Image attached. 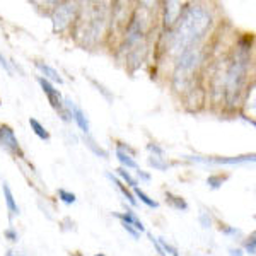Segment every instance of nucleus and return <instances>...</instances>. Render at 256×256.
<instances>
[{
    "mask_svg": "<svg viewBox=\"0 0 256 256\" xmlns=\"http://www.w3.org/2000/svg\"><path fill=\"white\" fill-rule=\"evenodd\" d=\"M64 108L67 111L68 118L74 120V122L77 123V126L80 128L84 134H89V120L86 116V113L82 111L79 106L76 104V102L72 101V99H64Z\"/></svg>",
    "mask_w": 256,
    "mask_h": 256,
    "instance_id": "7",
    "label": "nucleus"
},
{
    "mask_svg": "<svg viewBox=\"0 0 256 256\" xmlns=\"http://www.w3.org/2000/svg\"><path fill=\"white\" fill-rule=\"evenodd\" d=\"M77 256H80V254H77Z\"/></svg>",
    "mask_w": 256,
    "mask_h": 256,
    "instance_id": "37",
    "label": "nucleus"
},
{
    "mask_svg": "<svg viewBox=\"0 0 256 256\" xmlns=\"http://www.w3.org/2000/svg\"><path fill=\"white\" fill-rule=\"evenodd\" d=\"M96 256H104V254H96Z\"/></svg>",
    "mask_w": 256,
    "mask_h": 256,
    "instance_id": "36",
    "label": "nucleus"
},
{
    "mask_svg": "<svg viewBox=\"0 0 256 256\" xmlns=\"http://www.w3.org/2000/svg\"><path fill=\"white\" fill-rule=\"evenodd\" d=\"M135 190V195H137L138 198H140V202H142V204H146L147 207H150V208H158L159 207V204L156 200H152L150 196H147L146 193L142 192V190H138V188H134Z\"/></svg>",
    "mask_w": 256,
    "mask_h": 256,
    "instance_id": "19",
    "label": "nucleus"
},
{
    "mask_svg": "<svg viewBox=\"0 0 256 256\" xmlns=\"http://www.w3.org/2000/svg\"><path fill=\"white\" fill-rule=\"evenodd\" d=\"M158 242L160 244V248H162V251H164V253H166V254H171V256H180V254H178V250H176V248L169 244V242L166 241V239L158 238Z\"/></svg>",
    "mask_w": 256,
    "mask_h": 256,
    "instance_id": "22",
    "label": "nucleus"
},
{
    "mask_svg": "<svg viewBox=\"0 0 256 256\" xmlns=\"http://www.w3.org/2000/svg\"><path fill=\"white\" fill-rule=\"evenodd\" d=\"M0 65H2V67L6 68V70H7V72H9V74L12 72V70H10V65H9V62L6 60V56H4L2 53H0Z\"/></svg>",
    "mask_w": 256,
    "mask_h": 256,
    "instance_id": "32",
    "label": "nucleus"
},
{
    "mask_svg": "<svg viewBox=\"0 0 256 256\" xmlns=\"http://www.w3.org/2000/svg\"><path fill=\"white\" fill-rule=\"evenodd\" d=\"M58 196H60V200L64 202V204H67V205L76 204V200H77L74 193H70V192H67V190H64V188L58 190Z\"/></svg>",
    "mask_w": 256,
    "mask_h": 256,
    "instance_id": "20",
    "label": "nucleus"
},
{
    "mask_svg": "<svg viewBox=\"0 0 256 256\" xmlns=\"http://www.w3.org/2000/svg\"><path fill=\"white\" fill-rule=\"evenodd\" d=\"M148 238H150L152 244L156 246V250L159 251V254H160V256H168V254H166V253H164V251H162V248H160V244H159V242H158V238H154V236H152V234H148Z\"/></svg>",
    "mask_w": 256,
    "mask_h": 256,
    "instance_id": "30",
    "label": "nucleus"
},
{
    "mask_svg": "<svg viewBox=\"0 0 256 256\" xmlns=\"http://www.w3.org/2000/svg\"><path fill=\"white\" fill-rule=\"evenodd\" d=\"M30 125L32 128V132H34L36 135L41 138V140H50V134H48V130L44 128L41 123L38 122V120H34V118H30Z\"/></svg>",
    "mask_w": 256,
    "mask_h": 256,
    "instance_id": "16",
    "label": "nucleus"
},
{
    "mask_svg": "<svg viewBox=\"0 0 256 256\" xmlns=\"http://www.w3.org/2000/svg\"><path fill=\"white\" fill-rule=\"evenodd\" d=\"M4 196H6V204H7V208H9L10 216H19V207H18V204H16L12 190L7 183H4Z\"/></svg>",
    "mask_w": 256,
    "mask_h": 256,
    "instance_id": "13",
    "label": "nucleus"
},
{
    "mask_svg": "<svg viewBox=\"0 0 256 256\" xmlns=\"http://www.w3.org/2000/svg\"><path fill=\"white\" fill-rule=\"evenodd\" d=\"M122 226H123V229H125L128 234H132V238H134V239H138V236H140L138 230H135L130 224H125V222H122Z\"/></svg>",
    "mask_w": 256,
    "mask_h": 256,
    "instance_id": "29",
    "label": "nucleus"
},
{
    "mask_svg": "<svg viewBox=\"0 0 256 256\" xmlns=\"http://www.w3.org/2000/svg\"><path fill=\"white\" fill-rule=\"evenodd\" d=\"M229 253H230V256H242V251L238 250V248H236V250H234V248H230Z\"/></svg>",
    "mask_w": 256,
    "mask_h": 256,
    "instance_id": "33",
    "label": "nucleus"
},
{
    "mask_svg": "<svg viewBox=\"0 0 256 256\" xmlns=\"http://www.w3.org/2000/svg\"><path fill=\"white\" fill-rule=\"evenodd\" d=\"M246 251L250 254H254L256 253V239H254V234L251 236L250 241H246Z\"/></svg>",
    "mask_w": 256,
    "mask_h": 256,
    "instance_id": "26",
    "label": "nucleus"
},
{
    "mask_svg": "<svg viewBox=\"0 0 256 256\" xmlns=\"http://www.w3.org/2000/svg\"><path fill=\"white\" fill-rule=\"evenodd\" d=\"M106 176H108V178H110V180H111V181H113V183H114V184H116V186H118V190H120V192H122V193H123V196H125V198H126V200H128V202H130V204H132V205H137V200H135V198H134V195H132V193H130V192H128V190H126V186H125V184H123V183H122V181H118V178H116V176H113V174H111V172H108V174H106Z\"/></svg>",
    "mask_w": 256,
    "mask_h": 256,
    "instance_id": "15",
    "label": "nucleus"
},
{
    "mask_svg": "<svg viewBox=\"0 0 256 256\" xmlns=\"http://www.w3.org/2000/svg\"><path fill=\"white\" fill-rule=\"evenodd\" d=\"M76 12H77V6L76 4H60L58 7L55 9L52 16V20H53V30L55 31H64L67 30L70 26V22L76 18Z\"/></svg>",
    "mask_w": 256,
    "mask_h": 256,
    "instance_id": "3",
    "label": "nucleus"
},
{
    "mask_svg": "<svg viewBox=\"0 0 256 256\" xmlns=\"http://www.w3.org/2000/svg\"><path fill=\"white\" fill-rule=\"evenodd\" d=\"M224 181H226V178H222V176H210L208 180H207V184L216 190V188L220 186V184L224 183Z\"/></svg>",
    "mask_w": 256,
    "mask_h": 256,
    "instance_id": "24",
    "label": "nucleus"
},
{
    "mask_svg": "<svg viewBox=\"0 0 256 256\" xmlns=\"http://www.w3.org/2000/svg\"><path fill=\"white\" fill-rule=\"evenodd\" d=\"M114 217H118L120 220L125 222V224H130L135 230H138V232H144V230H146L144 224L138 220L137 216H135V214L132 212V210H126V212H123V214H114Z\"/></svg>",
    "mask_w": 256,
    "mask_h": 256,
    "instance_id": "11",
    "label": "nucleus"
},
{
    "mask_svg": "<svg viewBox=\"0 0 256 256\" xmlns=\"http://www.w3.org/2000/svg\"><path fill=\"white\" fill-rule=\"evenodd\" d=\"M200 224H202V227H205V229H208V227L212 226V218H210L208 212L200 214Z\"/></svg>",
    "mask_w": 256,
    "mask_h": 256,
    "instance_id": "25",
    "label": "nucleus"
},
{
    "mask_svg": "<svg viewBox=\"0 0 256 256\" xmlns=\"http://www.w3.org/2000/svg\"><path fill=\"white\" fill-rule=\"evenodd\" d=\"M86 144H88V147H89L90 150H92L96 156H101V158H108V152H106L104 148H101L99 146H96V142H94L92 138H86Z\"/></svg>",
    "mask_w": 256,
    "mask_h": 256,
    "instance_id": "21",
    "label": "nucleus"
},
{
    "mask_svg": "<svg viewBox=\"0 0 256 256\" xmlns=\"http://www.w3.org/2000/svg\"><path fill=\"white\" fill-rule=\"evenodd\" d=\"M137 174H138V178H142V180H144V181H148V180H150V176H148V174H147V172L140 171V169H138V171H137Z\"/></svg>",
    "mask_w": 256,
    "mask_h": 256,
    "instance_id": "34",
    "label": "nucleus"
},
{
    "mask_svg": "<svg viewBox=\"0 0 256 256\" xmlns=\"http://www.w3.org/2000/svg\"><path fill=\"white\" fill-rule=\"evenodd\" d=\"M0 104H2V102H0Z\"/></svg>",
    "mask_w": 256,
    "mask_h": 256,
    "instance_id": "38",
    "label": "nucleus"
},
{
    "mask_svg": "<svg viewBox=\"0 0 256 256\" xmlns=\"http://www.w3.org/2000/svg\"><path fill=\"white\" fill-rule=\"evenodd\" d=\"M36 68H38L40 72L43 74V76H44L43 79H46L48 82L53 80V82H58V84L64 82V79L60 77V74L56 72V70L53 68V67H50L48 64H43V62H36Z\"/></svg>",
    "mask_w": 256,
    "mask_h": 256,
    "instance_id": "12",
    "label": "nucleus"
},
{
    "mask_svg": "<svg viewBox=\"0 0 256 256\" xmlns=\"http://www.w3.org/2000/svg\"><path fill=\"white\" fill-rule=\"evenodd\" d=\"M248 74V58L246 56H239L230 64L229 70L226 74V96L227 101L230 104H234V101L238 99L239 92L242 89V84L246 80Z\"/></svg>",
    "mask_w": 256,
    "mask_h": 256,
    "instance_id": "2",
    "label": "nucleus"
},
{
    "mask_svg": "<svg viewBox=\"0 0 256 256\" xmlns=\"http://www.w3.org/2000/svg\"><path fill=\"white\" fill-rule=\"evenodd\" d=\"M147 148H148V150H150L154 156H159V158H164V150H162V148H160L159 146H156V144H148Z\"/></svg>",
    "mask_w": 256,
    "mask_h": 256,
    "instance_id": "27",
    "label": "nucleus"
},
{
    "mask_svg": "<svg viewBox=\"0 0 256 256\" xmlns=\"http://www.w3.org/2000/svg\"><path fill=\"white\" fill-rule=\"evenodd\" d=\"M202 60V52L200 48H190L186 52L180 53V60H178V70H181V72H192V70H195V67L198 64H200Z\"/></svg>",
    "mask_w": 256,
    "mask_h": 256,
    "instance_id": "8",
    "label": "nucleus"
},
{
    "mask_svg": "<svg viewBox=\"0 0 256 256\" xmlns=\"http://www.w3.org/2000/svg\"><path fill=\"white\" fill-rule=\"evenodd\" d=\"M168 202L174 208H178V210H188V204L181 196H176V195H171V193H168Z\"/></svg>",
    "mask_w": 256,
    "mask_h": 256,
    "instance_id": "18",
    "label": "nucleus"
},
{
    "mask_svg": "<svg viewBox=\"0 0 256 256\" xmlns=\"http://www.w3.org/2000/svg\"><path fill=\"white\" fill-rule=\"evenodd\" d=\"M186 159L195 160V162H202V164H242V162H253L254 156H242V158H230V159H207V158H200V156H186Z\"/></svg>",
    "mask_w": 256,
    "mask_h": 256,
    "instance_id": "9",
    "label": "nucleus"
},
{
    "mask_svg": "<svg viewBox=\"0 0 256 256\" xmlns=\"http://www.w3.org/2000/svg\"><path fill=\"white\" fill-rule=\"evenodd\" d=\"M0 147L12 156H22L14 130L9 125H0Z\"/></svg>",
    "mask_w": 256,
    "mask_h": 256,
    "instance_id": "6",
    "label": "nucleus"
},
{
    "mask_svg": "<svg viewBox=\"0 0 256 256\" xmlns=\"http://www.w3.org/2000/svg\"><path fill=\"white\" fill-rule=\"evenodd\" d=\"M38 84L41 86L43 92L46 94L50 104H52L56 111H60V113H62V118H64V120H70L68 114H67V111H65V108H64V98H62L60 90L53 88L52 82H48L46 79H43V77H40V79H38Z\"/></svg>",
    "mask_w": 256,
    "mask_h": 256,
    "instance_id": "5",
    "label": "nucleus"
},
{
    "mask_svg": "<svg viewBox=\"0 0 256 256\" xmlns=\"http://www.w3.org/2000/svg\"><path fill=\"white\" fill-rule=\"evenodd\" d=\"M116 172H118V174H120V178H122V180L125 181V183H128V184H130L132 188H137V181H135V178H132V176H130V172H128L126 169L120 168Z\"/></svg>",
    "mask_w": 256,
    "mask_h": 256,
    "instance_id": "23",
    "label": "nucleus"
},
{
    "mask_svg": "<svg viewBox=\"0 0 256 256\" xmlns=\"http://www.w3.org/2000/svg\"><path fill=\"white\" fill-rule=\"evenodd\" d=\"M6 256H22V253H19V251H12V250H9L7 251V254Z\"/></svg>",
    "mask_w": 256,
    "mask_h": 256,
    "instance_id": "35",
    "label": "nucleus"
},
{
    "mask_svg": "<svg viewBox=\"0 0 256 256\" xmlns=\"http://www.w3.org/2000/svg\"><path fill=\"white\" fill-rule=\"evenodd\" d=\"M4 234H6V238L9 239V241H12V242H18V241H19V236H18V232H16V230L12 229V227H9V229H7V230H6V232H4Z\"/></svg>",
    "mask_w": 256,
    "mask_h": 256,
    "instance_id": "28",
    "label": "nucleus"
},
{
    "mask_svg": "<svg viewBox=\"0 0 256 256\" xmlns=\"http://www.w3.org/2000/svg\"><path fill=\"white\" fill-rule=\"evenodd\" d=\"M210 22H212V18H210L208 10L202 6H192L186 10H183L180 24L172 34V52L183 53L190 48H195L198 41L208 31Z\"/></svg>",
    "mask_w": 256,
    "mask_h": 256,
    "instance_id": "1",
    "label": "nucleus"
},
{
    "mask_svg": "<svg viewBox=\"0 0 256 256\" xmlns=\"http://www.w3.org/2000/svg\"><path fill=\"white\" fill-rule=\"evenodd\" d=\"M148 164L154 169H158V171H166L169 168V164L164 160V158H159V156H150L148 158Z\"/></svg>",
    "mask_w": 256,
    "mask_h": 256,
    "instance_id": "17",
    "label": "nucleus"
},
{
    "mask_svg": "<svg viewBox=\"0 0 256 256\" xmlns=\"http://www.w3.org/2000/svg\"><path fill=\"white\" fill-rule=\"evenodd\" d=\"M220 230L224 234H230V236H236V234H241L239 229H234V227H220Z\"/></svg>",
    "mask_w": 256,
    "mask_h": 256,
    "instance_id": "31",
    "label": "nucleus"
},
{
    "mask_svg": "<svg viewBox=\"0 0 256 256\" xmlns=\"http://www.w3.org/2000/svg\"><path fill=\"white\" fill-rule=\"evenodd\" d=\"M116 158L120 162L123 164V169H138V164L135 162V159L132 158L130 154H126V152H123V150H120V148H116Z\"/></svg>",
    "mask_w": 256,
    "mask_h": 256,
    "instance_id": "14",
    "label": "nucleus"
},
{
    "mask_svg": "<svg viewBox=\"0 0 256 256\" xmlns=\"http://www.w3.org/2000/svg\"><path fill=\"white\" fill-rule=\"evenodd\" d=\"M84 20H88L86 22V28H84V40L86 41H96L98 40V36L102 32V28H104V14L101 12V9L99 7H96V9H92L90 10V14L88 16V19H84Z\"/></svg>",
    "mask_w": 256,
    "mask_h": 256,
    "instance_id": "4",
    "label": "nucleus"
},
{
    "mask_svg": "<svg viewBox=\"0 0 256 256\" xmlns=\"http://www.w3.org/2000/svg\"><path fill=\"white\" fill-rule=\"evenodd\" d=\"M183 14V4L181 2H166L164 4V24L166 28H172L180 20Z\"/></svg>",
    "mask_w": 256,
    "mask_h": 256,
    "instance_id": "10",
    "label": "nucleus"
}]
</instances>
